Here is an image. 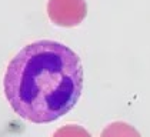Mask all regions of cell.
<instances>
[{
	"label": "cell",
	"mask_w": 150,
	"mask_h": 137,
	"mask_svg": "<svg viewBox=\"0 0 150 137\" xmlns=\"http://www.w3.org/2000/svg\"><path fill=\"white\" fill-rule=\"evenodd\" d=\"M47 14L52 23L60 27L79 26L86 14V0H49Z\"/></svg>",
	"instance_id": "cell-2"
},
{
	"label": "cell",
	"mask_w": 150,
	"mask_h": 137,
	"mask_svg": "<svg viewBox=\"0 0 150 137\" xmlns=\"http://www.w3.org/2000/svg\"><path fill=\"white\" fill-rule=\"evenodd\" d=\"M83 90V66L70 47L53 40L24 46L4 74V94L22 119L43 124L60 119Z\"/></svg>",
	"instance_id": "cell-1"
}]
</instances>
